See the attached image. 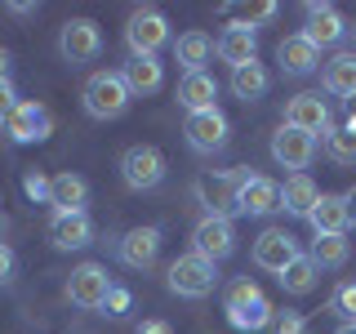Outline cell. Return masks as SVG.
I'll return each instance as SVG.
<instances>
[{
    "mask_svg": "<svg viewBox=\"0 0 356 334\" xmlns=\"http://www.w3.org/2000/svg\"><path fill=\"white\" fill-rule=\"evenodd\" d=\"M276 334H303V317H298V312H285L281 326H276Z\"/></svg>",
    "mask_w": 356,
    "mask_h": 334,
    "instance_id": "cell-38",
    "label": "cell"
},
{
    "mask_svg": "<svg viewBox=\"0 0 356 334\" xmlns=\"http://www.w3.org/2000/svg\"><path fill=\"white\" fill-rule=\"evenodd\" d=\"M267 85H272V76H267L263 63H250V67H236V72H232V94H236L241 103H254V98H263Z\"/></svg>",
    "mask_w": 356,
    "mask_h": 334,
    "instance_id": "cell-28",
    "label": "cell"
},
{
    "mask_svg": "<svg viewBox=\"0 0 356 334\" xmlns=\"http://www.w3.org/2000/svg\"><path fill=\"white\" fill-rule=\"evenodd\" d=\"M334 334H356V321H348V326H339Z\"/></svg>",
    "mask_w": 356,
    "mask_h": 334,
    "instance_id": "cell-43",
    "label": "cell"
},
{
    "mask_svg": "<svg viewBox=\"0 0 356 334\" xmlns=\"http://www.w3.org/2000/svg\"><path fill=\"white\" fill-rule=\"evenodd\" d=\"M236 187H241V174H218V178H196V196L209 214H222L232 218L236 214Z\"/></svg>",
    "mask_w": 356,
    "mask_h": 334,
    "instance_id": "cell-18",
    "label": "cell"
},
{
    "mask_svg": "<svg viewBox=\"0 0 356 334\" xmlns=\"http://www.w3.org/2000/svg\"><path fill=\"white\" fill-rule=\"evenodd\" d=\"M156 259H161V228H129L120 237V263L125 267L147 272Z\"/></svg>",
    "mask_w": 356,
    "mask_h": 334,
    "instance_id": "cell-16",
    "label": "cell"
},
{
    "mask_svg": "<svg viewBox=\"0 0 356 334\" xmlns=\"http://www.w3.org/2000/svg\"><path fill=\"white\" fill-rule=\"evenodd\" d=\"M9 67H14V54L0 45V81H9Z\"/></svg>",
    "mask_w": 356,
    "mask_h": 334,
    "instance_id": "cell-40",
    "label": "cell"
},
{
    "mask_svg": "<svg viewBox=\"0 0 356 334\" xmlns=\"http://www.w3.org/2000/svg\"><path fill=\"white\" fill-rule=\"evenodd\" d=\"M58 54L63 63L81 67V63H94L103 54V31H98L94 18H67L63 31H58Z\"/></svg>",
    "mask_w": 356,
    "mask_h": 334,
    "instance_id": "cell-6",
    "label": "cell"
},
{
    "mask_svg": "<svg viewBox=\"0 0 356 334\" xmlns=\"http://www.w3.org/2000/svg\"><path fill=\"white\" fill-rule=\"evenodd\" d=\"M5 134L14 143H44L54 134V116H49V107L36 103V98H22V103L14 107V116L5 120Z\"/></svg>",
    "mask_w": 356,
    "mask_h": 334,
    "instance_id": "cell-9",
    "label": "cell"
},
{
    "mask_svg": "<svg viewBox=\"0 0 356 334\" xmlns=\"http://www.w3.org/2000/svg\"><path fill=\"white\" fill-rule=\"evenodd\" d=\"M352 259V241L348 237H316L312 241V263L321 267V272H334V267H343Z\"/></svg>",
    "mask_w": 356,
    "mask_h": 334,
    "instance_id": "cell-30",
    "label": "cell"
},
{
    "mask_svg": "<svg viewBox=\"0 0 356 334\" xmlns=\"http://www.w3.org/2000/svg\"><path fill=\"white\" fill-rule=\"evenodd\" d=\"M321 89L334 98H352L356 103V49H343L321 67Z\"/></svg>",
    "mask_w": 356,
    "mask_h": 334,
    "instance_id": "cell-21",
    "label": "cell"
},
{
    "mask_svg": "<svg viewBox=\"0 0 356 334\" xmlns=\"http://www.w3.org/2000/svg\"><path fill=\"white\" fill-rule=\"evenodd\" d=\"M307 223L316 228V237H348V228H352V218H348V200L325 192V196L316 200V209L307 214Z\"/></svg>",
    "mask_w": 356,
    "mask_h": 334,
    "instance_id": "cell-23",
    "label": "cell"
},
{
    "mask_svg": "<svg viewBox=\"0 0 356 334\" xmlns=\"http://www.w3.org/2000/svg\"><path fill=\"white\" fill-rule=\"evenodd\" d=\"M222 312H227V321L236 330H263L267 321H272V303H267L263 285L250 281V276H241V281L227 285V299H222Z\"/></svg>",
    "mask_w": 356,
    "mask_h": 334,
    "instance_id": "cell-2",
    "label": "cell"
},
{
    "mask_svg": "<svg viewBox=\"0 0 356 334\" xmlns=\"http://www.w3.org/2000/svg\"><path fill=\"white\" fill-rule=\"evenodd\" d=\"M192 250L205 254V259H214V263H222L232 250H236V228H232V218L205 214L196 223V232H192Z\"/></svg>",
    "mask_w": 356,
    "mask_h": 334,
    "instance_id": "cell-11",
    "label": "cell"
},
{
    "mask_svg": "<svg viewBox=\"0 0 356 334\" xmlns=\"http://www.w3.org/2000/svg\"><path fill=\"white\" fill-rule=\"evenodd\" d=\"M120 76H125V85H129L134 98H138V94H156V89L165 85L161 58H129L125 67H120Z\"/></svg>",
    "mask_w": 356,
    "mask_h": 334,
    "instance_id": "cell-27",
    "label": "cell"
},
{
    "mask_svg": "<svg viewBox=\"0 0 356 334\" xmlns=\"http://www.w3.org/2000/svg\"><path fill=\"white\" fill-rule=\"evenodd\" d=\"M325 196L316 183H312V174H289L285 183H281V209L285 214H298V218H307L312 209H316V200Z\"/></svg>",
    "mask_w": 356,
    "mask_h": 334,
    "instance_id": "cell-24",
    "label": "cell"
},
{
    "mask_svg": "<svg viewBox=\"0 0 356 334\" xmlns=\"http://www.w3.org/2000/svg\"><path fill=\"white\" fill-rule=\"evenodd\" d=\"M134 334H170V326H165V321H143Z\"/></svg>",
    "mask_w": 356,
    "mask_h": 334,
    "instance_id": "cell-39",
    "label": "cell"
},
{
    "mask_svg": "<svg viewBox=\"0 0 356 334\" xmlns=\"http://www.w3.org/2000/svg\"><path fill=\"white\" fill-rule=\"evenodd\" d=\"M281 209V183L263 174H241V187H236V214H250V218H263Z\"/></svg>",
    "mask_w": 356,
    "mask_h": 334,
    "instance_id": "cell-12",
    "label": "cell"
},
{
    "mask_svg": "<svg viewBox=\"0 0 356 334\" xmlns=\"http://www.w3.org/2000/svg\"><path fill=\"white\" fill-rule=\"evenodd\" d=\"M81 103H85V111L94 120H116V116L129 111L134 94H129V85H125L120 72H94L85 81V89H81Z\"/></svg>",
    "mask_w": 356,
    "mask_h": 334,
    "instance_id": "cell-1",
    "label": "cell"
},
{
    "mask_svg": "<svg viewBox=\"0 0 356 334\" xmlns=\"http://www.w3.org/2000/svg\"><path fill=\"white\" fill-rule=\"evenodd\" d=\"M214 54H218V63L232 67V72H236V67H250V63H259V36H254L245 22H232V27L218 36Z\"/></svg>",
    "mask_w": 356,
    "mask_h": 334,
    "instance_id": "cell-15",
    "label": "cell"
},
{
    "mask_svg": "<svg viewBox=\"0 0 356 334\" xmlns=\"http://www.w3.org/2000/svg\"><path fill=\"white\" fill-rule=\"evenodd\" d=\"M343 200H348V218H352V228H356V187H348Z\"/></svg>",
    "mask_w": 356,
    "mask_h": 334,
    "instance_id": "cell-42",
    "label": "cell"
},
{
    "mask_svg": "<svg viewBox=\"0 0 356 334\" xmlns=\"http://www.w3.org/2000/svg\"><path fill=\"white\" fill-rule=\"evenodd\" d=\"M85 200H89V183L81 174H54V187H49V205H54V214H72V209H85Z\"/></svg>",
    "mask_w": 356,
    "mask_h": 334,
    "instance_id": "cell-26",
    "label": "cell"
},
{
    "mask_svg": "<svg viewBox=\"0 0 356 334\" xmlns=\"http://www.w3.org/2000/svg\"><path fill=\"white\" fill-rule=\"evenodd\" d=\"M49 187H54V178H44L40 170H27V178H22V192L31 200H49Z\"/></svg>",
    "mask_w": 356,
    "mask_h": 334,
    "instance_id": "cell-32",
    "label": "cell"
},
{
    "mask_svg": "<svg viewBox=\"0 0 356 334\" xmlns=\"http://www.w3.org/2000/svg\"><path fill=\"white\" fill-rule=\"evenodd\" d=\"M214 45L205 31H183V36L174 40V63H183V76L187 72H205V63L214 58Z\"/></svg>",
    "mask_w": 356,
    "mask_h": 334,
    "instance_id": "cell-25",
    "label": "cell"
},
{
    "mask_svg": "<svg viewBox=\"0 0 356 334\" xmlns=\"http://www.w3.org/2000/svg\"><path fill=\"white\" fill-rule=\"evenodd\" d=\"M125 45H129V58H156L170 45V18L152 5L134 9L125 22Z\"/></svg>",
    "mask_w": 356,
    "mask_h": 334,
    "instance_id": "cell-4",
    "label": "cell"
},
{
    "mask_svg": "<svg viewBox=\"0 0 356 334\" xmlns=\"http://www.w3.org/2000/svg\"><path fill=\"white\" fill-rule=\"evenodd\" d=\"M9 276H14V250L0 241V285H9Z\"/></svg>",
    "mask_w": 356,
    "mask_h": 334,
    "instance_id": "cell-37",
    "label": "cell"
},
{
    "mask_svg": "<svg viewBox=\"0 0 356 334\" xmlns=\"http://www.w3.org/2000/svg\"><path fill=\"white\" fill-rule=\"evenodd\" d=\"M267 18H276V5H272V0H267V5H250V9L241 14V22H245L250 31H254V22H267Z\"/></svg>",
    "mask_w": 356,
    "mask_h": 334,
    "instance_id": "cell-35",
    "label": "cell"
},
{
    "mask_svg": "<svg viewBox=\"0 0 356 334\" xmlns=\"http://www.w3.org/2000/svg\"><path fill=\"white\" fill-rule=\"evenodd\" d=\"M276 63H281L285 76H312L321 67V49L303 36V31H294V36H285L276 45Z\"/></svg>",
    "mask_w": 356,
    "mask_h": 334,
    "instance_id": "cell-17",
    "label": "cell"
},
{
    "mask_svg": "<svg viewBox=\"0 0 356 334\" xmlns=\"http://www.w3.org/2000/svg\"><path fill=\"white\" fill-rule=\"evenodd\" d=\"M183 134H187V148H192V152L214 156V152L227 148L232 125H227V116H222L218 107H209V111H192V116H187V125H183Z\"/></svg>",
    "mask_w": 356,
    "mask_h": 334,
    "instance_id": "cell-8",
    "label": "cell"
},
{
    "mask_svg": "<svg viewBox=\"0 0 356 334\" xmlns=\"http://www.w3.org/2000/svg\"><path fill=\"white\" fill-rule=\"evenodd\" d=\"M165 276H170V289L178 299H205V294H214V285H218V263L205 259V254H196V250H187L170 263Z\"/></svg>",
    "mask_w": 356,
    "mask_h": 334,
    "instance_id": "cell-3",
    "label": "cell"
},
{
    "mask_svg": "<svg viewBox=\"0 0 356 334\" xmlns=\"http://www.w3.org/2000/svg\"><path fill=\"white\" fill-rule=\"evenodd\" d=\"M321 281V267L312 263V254H298L294 263L281 272V285H285V294H312Z\"/></svg>",
    "mask_w": 356,
    "mask_h": 334,
    "instance_id": "cell-29",
    "label": "cell"
},
{
    "mask_svg": "<svg viewBox=\"0 0 356 334\" xmlns=\"http://www.w3.org/2000/svg\"><path fill=\"white\" fill-rule=\"evenodd\" d=\"M312 156H316V138L303 129H294V125H281L272 134V161L281 165V170H294V174H303L307 165H312Z\"/></svg>",
    "mask_w": 356,
    "mask_h": 334,
    "instance_id": "cell-10",
    "label": "cell"
},
{
    "mask_svg": "<svg viewBox=\"0 0 356 334\" xmlns=\"http://www.w3.org/2000/svg\"><path fill=\"white\" fill-rule=\"evenodd\" d=\"M294 259H298V241L289 237L285 228H267L263 237L254 241V267H263V272H276V276H281Z\"/></svg>",
    "mask_w": 356,
    "mask_h": 334,
    "instance_id": "cell-13",
    "label": "cell"
},
{
    "mask_svg": "<svg viewBox=\"0 0 356 334\" xmlns=\"http://www.w3.org/2000/svg\"><path fill=\"white\" fill-rule=\"evenodd\" d=\"M49 241H54V250H85V245L94 241V223H89L85 209L54 214L49 218Z\"/></svg>",
    "mask_w": 356,
    "mask_h": 334,
    "instance_id": "cell-20",
    "label": "cell"
},
{
    "mask_svg": "<svg viewBox=\"0 0 356 334\" xmlns=\"http://www.w3.org/2000/svg\"><path fill=\"white\" fill-rule=\"evenodd\" d=\"M9 14H18V18H27V14H36V5H27V0H14V5H5Z\"/></svg>",
    "mask_w": 356,
    "mask_h": 334,
    "instance_id": "cell-41",
    "label": "cell"
},
{
    "mask_svg": "<svg viewBox=\"0 0 356 334\" xmlns=\"http://www.w3.org/2000/svg\"><path fill=\"white\" fill-rule=\"evenodd\" d=\"M22 103L18 98V89H14V81H0V129H5V120L14 116V107Z\"/></svg>",
    "mask_w": 356,
    "mask_h": 334,
    "instance_id": "cell-33",
    "label": "cell"
},
{
    "mask_svg": "<svg viewBox=\"0 0 356 334\" xmlns=\"http://www.w3.org/2000/svg\"><path fill=\"white\" fill-rule=\"evenodd\" d=\"M325 152H330V161H339V165H356V134L343 125V129H334L325 134Z\"/></svg>",
    "mask_w": 356,
    "mask_h": 334,
    "instance_id": "cell-31",
    "label": "cell"
},
{
    "mask_svg": "<svg viewBox=\"0 0 356 334\" xmlns=\"http://www.w3.org/2000/svg\"><path fill=\"white\" fill-rule=\"evenodd\" d=\"M343 31H348V22H343L339 9H334V5H316V0H312V5H307V27H303V36L316 45V49H330V45L343 40Z\"/></svg>",
    "mask_w": 356,
    "mask_h": 334,
    "instance_id": "cell-19",
    "label": "cell"
},
{
    "mask_svg": "<svg viewBox=\"0 0 356 334\" xmlns=\"http://www.w3.org/2000/svg\"><path fill=\"white\" fill-rule=\"evenodd\" d=\"M107 312H111V317H125V312H129V289L111 285V294H107Z\"/></svg>",
    "mask_w": 356,
    "mask_h": 334,
    "instance_id": "cell-36",
    "label": "cell"
},
{
    "mask_svg": "<svg viewBox=\"0 0 356 334\" xmlns=\"http://www.w3.org/2000/svg\"><path fill=\"white\" fill-rule=\"evenodd\" d=\"M334 312H343V317L356 321V285H339V289H334Z\"/></svg>",
    "mask_w": 356,
    "mask_h": 334,
    "instance_id": "cell-34",
    "label": "cell"
},
{
    "mask_svg": "<svg viewBox=\"0 0 356 334\" xmlns=\"http://www.w3.org/2000/svg\"><path fill=\"white\" fill-rule=\"evenodd\" d=\"M165 174H170L165 152L152 148V143H134V148H125V156H120V178H125L129 192H156V187L165 183Z\"/></svg>",
    "mask_w": 356,
    "mask_h": 334,
    "instance_id": "cell-5",
    "label": "cell"
},
{
    "mask_svg": "<svg viewBox=\"0 0 356 334\" xmlns=\"http://www.w3.org/2000/svg\"><path fill=\"white\" fill-rule=\"evenodd\" d=\"M107 294H111V276H107L103 263L72 267V276H67V299H72L76 308H85V312L107 308Z\"/></svg>",
    "mask_w": 356,
    "mask_h": 334,
    "instance_id": "cell-7",
    "label": "cell"
},
{
    "mask_svg": "<svg viewBox=\"0 0 356 334\" xmlns=\"http://www.w3.org/2000/svg\"><path fill=\"white\" fill-rule=\"evenodd\" d=\"M285 125L303 129V134H330V103L321 94H294L285 103Z\"/></svg>",
    "mask_w": 356,
    "mask_h": 334,
    "instance_id": "cell-14",
    "label": "cell"
},
{
    "mask_svg": "<svg viewBox=\"0 0 356 334\" xmlns=\"http://www.w3.org/2000/svg\"><path fill=\"white\" fill-rule=\"evenodd\" d=\"M178 103L187 107V116H192V111L218 107V81L209 72H187L183 81H178Z\"/></svg>",
    "mask_w": 356,
    "mask_h": 334,
    "instance_id": "cell-22",
    "label": "cell"
}]
</instances>
